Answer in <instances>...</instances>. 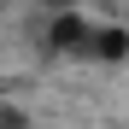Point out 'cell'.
Returning <instances> with one entry per match:
<instances>
[{"label":"cell","mask_w":129,"mask_h":129,"mask_svg":"<svg viewBox=\"0 0 129 129\" xmlns=\"http://www.w3.org/2000/svg\"><path fill=\"white\" fill-rule=\"evenodd\" d=\"M47 41H53L59 53H82V59H123V53H129V35H123V29L88 24V18H53Z\"/></svg>","instance_id":"cell-1"},{"label":"cell","mask_w":129,"mask_h":129,"mask_svg":"<svg viewBox=\"0 0 129 129\" xmlns=\"http://www.w3.org/2000/svg\"><path fill=\"white\" fill-rule=\"evenodd\" d=\"M0 129H18V112H12V106H0Z\"/></svg>","instance_id":"cell-2"}]
</instances>
